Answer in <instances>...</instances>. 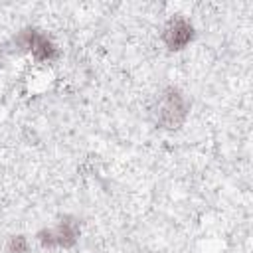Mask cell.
<instances>
[{"label": "cell", "mask_w": 253, "mask_h": 253, "mask_svg": "<svg viewBox=\"0 0 253 253\" xmlns=\"http://www.w3.org/2000/svg\"><path fill=\"white\" fill-rule=\"evenodd\" d=\"M160 38L168 51H182L196 40V26L186 16H172L164 24Z\"/></svg>", "instance_id": "4"}, {"label": "cell", "mask_w": 253, "mask_h": 253, "mask_svg": "<svg viewBox=\"0 0 253 253\" xmlns=\"http://www.w3.org/2000/svg\"><path fill=\"white\" fill-rule=\"evenodd\" d=\"M81 235L79 219L73 215H63L55 225L43 227L36 233V241L43 249H71Z\"/></svg>", "instance_id": "1"}, {"label": "cell", "mask_w": 253, "mask_h": 253, "mask_svg": "<svg viewBox=\"0 0 253 253\" xmlns=\"http://www.w3.org/2000/svg\"><path fill=\"white\" fill-rule=\"evenodd\" d=\"M16 43L20 45V49L28 51L36 61L40 63H53L59 59V47L57 43L42 30L36 28H26L18 34Z\"/></svg>", "instance_id": "3"}, {"label": "cell", "mask_w": 253, "mask_h": 253, "mask_svg": "<svg viewBox=\"0 0 253 253\" xmlns=\"http://www.w3.org/2000/svg\"><path fill=\"white\" fill-rule=\"evenodd\" d=\"M190 111V103L184 97V93L176 87H168L160 99H158V107H156V123L162 128H178Z\"/></svg>", "instance_id": "2"}, {"label": "cell", "mask_w": 253, "mask_h": 253, "mask_svg": "<svg viewBox=\"0 0 253 253\" xmlns=\"http://www.w3.org/2000/svg\"><path fill=\"white\" fill-rule=\"evenodd\" d=\"M6 253H30V239L22 233L12 235L6 243Z\"/></svg>", "instance_id": "5"}]
</instances>
